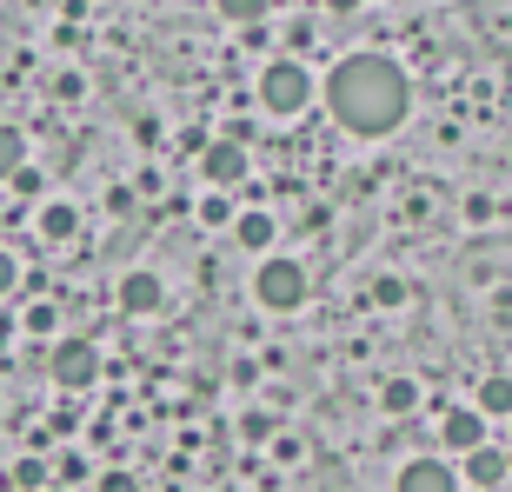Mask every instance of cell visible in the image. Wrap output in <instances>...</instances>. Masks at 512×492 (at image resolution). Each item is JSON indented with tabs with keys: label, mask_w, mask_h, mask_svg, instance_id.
I'll return each mask as SVG.
<instances>
[{
	"label": "cell",
	"mask_w": 512,
	"mask_h": 492,
	"mask_svg": "<svg viewBox=\"0 0 512 492\" xmlns=\"http://www.w3.org/2000/svg\"><path fill=\"white\" fill-rule=\"evenodd\" d=\"M326 107L346 133L360 140H386V133L406 120L413 107V80L393 54H346L333 74H326Z\"/></svg>",
	"instance_id": "6da1fadb"
},
{
	"label": "cell",
	"mask_w": 512,
	"mask_h": 492,
	"mask_svg": "<svg viewBox=\"0 0 512 492\" xmlns=\"http://www.w3.org/2000/svg\"><path fill=\"white\" fill-rule=\"evenodd\" d=\"M306 293H313V280L300 260H260V273H253V300L266 313H293V306H306Z\"/></svg>",
	"instance_id": "7a4b0ae2"
},
{
	"label": "cell",
	"mask_w": 512,
	"mask_h": 492,
	"mask_svg": "<svg viewBox=\"0 0 512 492\" xmlns=\"http://www.w3.org/2000/svg\"><path fill=\"white\" fill-rule=\"evenodd\" d=\"M306 100H313V74H306L300 60L286 54V60H273V67H260V107L266 114H300Z\"/></svg>",
	"instance_id": "3957f363"
},
{
	"label": "cell",
	"mask_w": 512,
	"mask_h": 492,
	"mask_svg": "<svg viewBox=\"0 0 512 492\" xmlns=\"http://www.w3.org/2000/svg\"><path fill=\"white\" fill-rule=\"evenodd\" d=\"M47 373H54V386H67V393H87L100 379V346L94 340H60L54 353H47Z\"/></svg>",
	"instance_id": "277c9868"
},
{
	"label": "cell",
	"mask_w": 512,
	"mask_h": 492,
	"mask_svg": "<svg viewBox=\"0 0 512 492\" xmlns=\"http://www.w3.org/2000/svg\"><path fill=\"white\" fill-rule=\"evenodd\" d=\"M200 180H207V187H240V180H247V147H240V140H207V147H200Z\"/></svg>",
	"instance_id": "5b68a950"
},
{
	"label": "cell",
	"mask_w": 512,
	"mask_h": 492,
	"mask_svg": "<svg viewBox=\"0 0 512 492\" xmlns=\"http://www.w3.org/2000/svg\"><path fill=\"white\" fill-rule=\"evenodd\" d=\"M160 306H167V280H160V273H147V266H133L127 280H120V313L147 320V313H160Z\"/></svg>",
	"instance_id": "8992f818"
},
{
	"label": "cell",
	"mask_w": 512,
	"mask_h": 492,
	"mask_svg": "<svg viewBox=\"0 0 512 492\" xmlns=\"http://www.w3.org/2000/svg\"><path fill=\"white\" fill-rule=\"evenodd\" d=\"M439 439H446L453 453H473V446H486V413H479V406H453V413L439 419Z\"/></svg>",
	"instance_id": "52a82bcc"
},
{
	"label": "cell",
	"mask_w": 512,
	"mask_h": 492,
	"mask_svg": "<svg viewBox=\"0 0 512 492\" xmlns=\"http://www.w3.org/2000/svg\"><path fill=\"white\" fill-rule=\"evenodd\" d=\"M399 492H459V473L446 459H413V466L399 473Z\"/></svg>",
	"instance_id": "ba28073f"
},
{
	"label": "cell",
	"mask_w": 512,
	"mask_h": 492,
	"mask_svg": "<svg viewBox=\"0 0 512 492\" xmlns=\"http://www.w3.org/2000/svg\"><path fill=\"white\" fill-rule=\"evenodd\" d=\"M506 466H512V459L499 453V446H473V453H466V479H473L479 492H493L499 479H506Z\"/></svg>",
	"instance_id": "9c48e42d"
},
{
	"label": "cell",
	"mask_w": 512,
	"mask_h": 492,
	"mask_svg": "<svg viewBox=\"0 0 512 492\" xmlns=\"http://www.w3.org/2000/svg\"><path fill=\"white\" fill-rule=\"evenodd\" d=\"M80 233V213L67 207V200H54V207H40V240H54V246H67Z\"/></svg>",
	"instance_id": "30bf717a"
},
{
	"label": "cell",
	"mask_w": 512,
	"mask_h": 492,
	"mask_svg": "<svg viewBox=\"0 0 512 492\" xmlns=\"http://www.w3.org/2000/svg\"><path fill=\"white\" fill-rule=\"evenodd\" d=\"M473 406H479L486 419H512V379H506V373H493L486 386H479V399H473Z\"/></svg>",
	"instance_id": "8fae6325"
},
{
	"label": "cell",
	"mask_w": 512,
	"mask_h": 492,
	"mask_svg": "<svg viewBox=\"0 0 512 492\" xmlns=\"http://www.w3.org/2000/svg\"><path fill=\"white\" fill-rule=\"evenodd\" d=\"M380 406H386V419L419 413V386H413V379H386V386H380Z\"/></svg>",
	"instance_id": "7c38bea8"
},
{
	"label": "cell",
	"mask_w": 512,
	"mask_h": 492,
	"mask_svg": "<svg viewBox=\"0 0 512 492\" xmlns=\"http://www.w3.org/2000/svg\"><path fill=\"white\" fill-rule=\"evenodd\" d=\"M273 220H266V213H240V220H233V240L240 246H253V253H260V246H273Z\"/></svg>",
	"instance_id": "4fadbf2b"
},
{
	"label": "cell",
	"mask_w": 512,
	"mask_h": 492,
	"mask_svg": "<svg viewBox=\"0 0 512 492\" xmlns=\"http://www.w3.org/2000/svg\"><path fill=\"white\" fill-rule=\"evenodd\" d=\"M20 160H27V133H20V127H0V180H14Z\"/></svg>",
	"instance_id": "5bb4252c"
},
{
	"label": "cell",
	"mask_w": 512,
	"mask_h": 492,
	"mask_svg": "<svg viewBox=\"0 0 512 492\" xmlns=\"http://www.w3.org/2000/svg\"><path fill=\"white\" fill-rule=\"evenodd\" d=\"M220 14L247 27V20H260V14H266V0H220Z\"/></svg>",
	"instance_id": "9a60e30c"
},
{
	"label": "cell",
	"mask_w": 512,
	"mask_h": 492,
	"mask_svg": "<svg viewBox=\"0 0 512 492\" xmlns=\"http://www.w3.org/2000/svg\"><path fill=\"white\" fill-rule=\"evenodd\" d=\"M399 300H406V280H393V273L373 280V306H399Z\"/></svg>",
	"instance_id": "2e32d148"
},
{
	"label": "cell",
	"mask_w": 512,
	"mask_h": 492,
	"mask_svg": "<svg viewBox=\"0 0 512 492\" xmlns=\"http://www.w3.org/2000/svg\"><path fill=\"white\" fill-rule=\"evenodd\" d=\"M200 220H207V227H227V220H233V207L220 200V193H207V200H200Z\"/></svg>",
	"instance_id": "e0dca14e"
},
{
	"label": "cell",
	"mask_w": 512,
	"mask_h": 492,
	"mask_svg": "<svg viewBox=\"0 0 512 492\" xmlns=\"http://www.w3.org/2000/svg\"><path fill=\"white\" fill-rule=\"evenodd\" d=\"M14 286H20V260H14V253H0V300H7Z\"/></svg>",
	"instance_id": "ac0fdd59"
},
{
	"label": "cell",
	"mask_w": 512,
	"mask_h": 492,
	"mask_svg": "<svg viewBox=\"0 0 512 492\" xmlns=\"http://www.w3.org/2000/svg\"><path fill=\"white\" fill-rule=\"evenodd\" d=\"M14 479H20V486H40V479H47V466H40V459H20Z\"/></svg>",
	"instance_id": "d6986e66"
},
{
	"label": "cell",
	"mask_w": 512,
	"mask_h": 492,
	"mask_svg": "<svg viewBox=\"0 0 512 492\" xmlns=\"http://www.w3.org/2000/svg\"><path fill=\"white\" fill-rule=\"evenodd\" d=\"M100 492H140V486H133L127 473H100Z\"/></svg>",
	"instance_id": "ffe728a7"
},
{
	"label": "cell",
	"mask_w": 512,
	"mask_h": 492,
	"mask_svg": "<svg viewBox=\"0 0 512 492\" xmlns=\"http://www.w3.org/2000/svg\"><path fill=\"white\" fill-rule=\"evenodd\" d=\"M326 7H333V14H353V7H360V0H326Z\"/></svg>",
	"instance_id": "44dd1931"
}]
</instances>
